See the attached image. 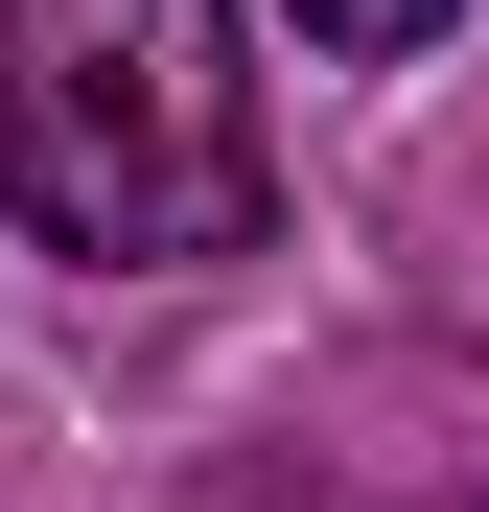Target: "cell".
<instances>
[{"label": "cell", "mask_w": 489, "mask_h": 512, "mask_svg": "<svg viewBox=\"0 0 489 512\" xmlns=\"http://www.w3.org/2000/svg\"><path fill=\"white\" fill-rule=\"evenodd\" d=\"M0 210L94 280L257 256L280 140L233 70V0H0Z\"/></svg>", "instance_id": "cell-1"}, {"label": "cell", "mask_w": 489, "mask_h": 512, "mask_svg": "<svg viewBox=\"0 0 489 512\" xmlns=\"http://www.w3.org/2000/svg\"><path fill=\"white\" fill-rule=\"evenodd\" d=\"M280 24H303V47H350V70H396V47H443V24H466V0H280Z\"/></svg>", "instance_id": "cell-2"}]
</instances>
